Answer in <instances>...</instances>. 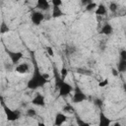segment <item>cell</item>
<instances>
[{"mask_svg":"<svg viewBox=\"0 0 126 126\" xmlns=\"http://www.w3.org/2000/svg\"><path fill=\"white\" fill-rule=\"evenodd\" d=\"M49 80V75L48 74H43L39 71L38 66L36 63H34V68L32 71V75L31 79L27 83V87L30 90H36L39 88H42Z\"/></svg>","mask_w":126,"mask_h":126,"instance_id":"1","label":"cell"},{"mask_svg":"<svg viewBox=\"0 0 126 126\" xmlns=\"http://www.w3.org/2000/svg\"><path fill=\"white\" fill-rule=\"evenodd\" d=\"M55 79H56V87L58 89V93H59L60 96H62V97L68 96L74 91L73 87L69 83H67L64 79H62L59 75H57L56 73H55Z\"/></svg>","mask_w":126,"mask_h":126,"instance_id":"2","label":"cell"},{"mask_svg":"<svg viewBox=\"0 0 126 126\" xmlns=\"http://www.w3.org/2000/svg\"><path fill=\"white\" fill-rule=\"evenodd\" d=\"M2 106H3V109H4V112H5V115H6V118L8 121H16L20 118L21 116V113L19 110H13L11 109L9 106H7L4 102H2Z\"/></svg>","mask_w":126,"mask_h":126,"instance_id":"3","label":"cell"},{"mask_svg":"<svg viewBox=\"0 0 126 126\" xmlns=\"http://www.w3.org/2000/svg\"><path fill=\"white\" fill-rule=\"evenodd\" d=\"M72 99H73V102L80 103V102H83L84 100L87 99V95L79 87H76L74 89V94H73Z\"/></svg>","mask_w":126,"mask_h":126,"instance_id":"4","label":"cell"},{"mask_svg":"<svg viewBox=\"0 0 126 126\" xmlns=\"http://www.w3.org/2000/svg\"><path fill=\"white\" fill-rule=\"evenodd\" d=\"M44 20V15L41 11H33L31 14V21L33 25L38 26L40 25Z\"/></svg>","mask_w":126,"mask_h":126,"instance_id":"5","label":"cell"},{"mask_svg":"<svg viewBox=\"0 0 126 126\" xmlns=\"http://www.w3.org/2000/svg\"><path fill=\"white\" fill-rule=\"evenodd\" d=\"M7 54L10 58V60L12 61L13 64H17L22 58H23V52L21 51H11V50H7Z\"/></svg>","mask_w":126,"mask_h":126,"instance_id":"6","label":"cell"},{"mask_svg":"<svg viewBox=\"0 0 126 126\" xmlns=\"http://www.w3.org/2000/svg\"><path fill=\"white\" fill-rule=\"evenodd\" d=\"M32 104L35 106H44L45 105V98L44 95L41 94H36L33 98L32 99Z\"/></svg>","mask_w":126,"mask_h":126,"instance_id":"7","label":"cell"},{"mask_svg":"<svg viewBox=\"0 0 126 126\" xmlns=\"http://www.w3.org/2000/svg\"><path fill=\"white\" fill-rule=\"evenodd\" d=\"M67 121V116L63 112H57L54 118V126H61Z\"/></svg>","mask_w":126,"mask_h":126,"instance_id":"8","label":"cell"},{"mask_svg":"<svg viewBox=\"0 0 126 126\" xmlns=\"http://www.w3.org/2000/svg\"><path fill=\"white\" fill-rule=\"evenodd\" d=\"M111 124V119L105 115L102 111L99 112L98 115V126H110Z\"/></svg>","mask_w":126,"mask_h":126,"instance_id":"9","label":"cell"},{"mask_svg":"<svg viewBox=\"0 0 126 126\" xmlns=\"http://www.w3.org/2000/svg\"><path fill=\"white\" fill-rule=\"evenodd\" d=\"M16 72L17 73H19V74H27V73H29L30 72V70H31V67H30V65L28 64V63H20V64H18L17 66H16Z\"/></svg>","mask_w":126,"mask_h":126,"instance_id":"10","label":"cell"},{"mask_svg":"<svg viewBox=\"0 0 126 126\" xmlns=\"http://www.w3.org/2000/svg\"><path fill=\"white\" fill-rule=\"evenodd\" d=\"M36 8L38 11H46L50 8V3L46 0H38L36 2Z\"/></svg>","mask_w":126,"mask_h":126,"instance_id":"11","label":"cell"},{"mask_svg":"<svg viewBox=\"0 0 126 126\" xmlns=\"http://www.w3.org/2000/svg\"><path fill=\"white\" fill-rule=\"evenodd\" d=\"M113 32V27L109 23H105L100 29V33L104 35H110Z\"/></svg>","mask_w":126,"mask_h":126,"instance_id":"12","label":"cell"},{"mask_svg":"<svg viewBox=\"0 0 126 126\" xmlns=\"http://www.w3.org/2000/svg\"><path fill=\"white\" fill-rule=\"evenodd\" d=\"M106 13H107V9L102 3L98 4L96 9H95V11H94V14L97 15V16H104Z\"/></svg>","mask_w":126,"mask_h":126,"instance_id":"13","label":"cell"},{"mask_svg":"<svg viewBox=\"0 0 126 126\" xmlns=\"http://www.w3.org/2000/svg\"><path fill=\"white\" fill-rule=\"evenodd\" d=\"M116 69H117L118 73H124V72H126V61L119 59V61L117 63Z\"/></svg>","mask_w":126,"mask_h":126,"instance_id":"14","label":"cell"},{"mask_svg":"<svg viewBox=\"0 0 126 126\" xmlns=\"http://www.w3.org/2000/svg\"><path fill=\"white\" fill-rule=\"evenodd\" d=\"M63 15H64V13L60 7H52V17L53 18H59Z\"/></svg>","mask_w":126,"mask_h":126,"instance_id":"15","label":"cell"},{"mask_svg":"<svg viewBox=\"0 0 126 126\" xmlns=\"http://www.w3.org/2000/svg\"><path fill=\"white\" fill-rule=\"evenodd\" d=\"M77 126H91V124L89 123V122H87V121H85V120H83L81 117H77Z\"/></svg>","mask_w":126,"mask_h":126,"instance_id":"16","label":"cell"},{"mask_svg":"<svg viewBox=\"0 0 126 126\" xmlns=\"http://www.w3.org/2000/svg\"><path fill=\"white\" fill-rule=\"evenodd\" d=\"M96 7H97L96 3H94V2H90V3L86 6V10H87V11H93V10L95 11Z\"/></svg>","mask_w":126,"mask_h":126,"instance_id":"17","label":"cell"},{"mask_svg":"<svg viewBox=\"0 0 126 126\" xmlns=\"http://www.w3.org/2000/svg\"><path fill=\"white\" fill-rule=\"evenodd\" d=\"M10 31V29H9V27L5 24V23H2L1 24V26H0V32L3 34V33H6V32H8Z\"/></svg>","mask_w":126,"mask_h":126,"instance_id":"18","label":"cell"},{"mask_svg":"<svg viewBox=\"0 0 126 126\" xmlns=\"http://www.w3.org/2000/svg\"><path fill=\"white\" fill-rule=\"evenodd\" d=\"M117 9H118V6H117V4L116 3H114V2H111L110 4H109V10L111 11V12H116L117 11Z\"/></svg>","mask_w":126,"mask_h":126,"instance_id":"19","label":"cell"},{"mask_svg":"<svg viewBox=\"0 0 126 126\" xmlns=\"http://www.w3.org/2000/svg\"><path fill=\"white\" fill-rule=\"evenodd\" d=\"M27 115L30 116V117H34L36 115V112H35V110L33 108H30V109L27 110Z\"/></svg>","mask_w":126,"mask_h":126,"instance_id":"20","label":"cell"},{"mask_svg":"<svg viewBox=\"0 0 126 126\" xmlns=\"http://www.w3.org/2000/svg\"><path fill=\"white\" fill-rule=\"evenodd\" d=\"M119 59L126 61V49H121L119 52Z\"/></svg>","mask_w":126,"mask_h":126,"instance_id":"21","label":"cell"},{"mask_svg":"<svg viewBox=\"0 0 126 126\" xmlns=\"http://www.w3.org/2000/svg\"><path fill=\"white\" fill-rule=\"evenodd\" d=\"M67 74H68L67 69L63 67V68L61 69V72H60V77H61L62 79H65V78H66V76H67Z\"/></svg>","mask_w":126,"mask_h":126,"instance_id":"22","label":"cell"},{"mask_svg":"<svg viewBox=\"0 0 126 126\" xmlns=\"http://www.w3.org/2000/svg\"><path fill=\"white\" fill-rule=\"evenodd\" d=\"M51 4L53 5V7H60L62 5V1H59V0H53L51 2Z\"/></svg>","mask_w":126,"mask_h":126,"instance_id":"23","label":"cell"},{"mask_svg":"<svg viewBox=\"0 0 126 126\" xmlns=\"http://www.w3.org/2000/svg\"><path fill=\"white\" fill-rule=\"evenodd\" d=\"M46 51H47V53H48L49 56H53L54 55V52H53V50H52V48L50 46H47L46 47Z\"/></svg>","mask_w":126,"mask_h":126,"instance_id":"24","label":"cell"},{"mask_svg":"<svg viewBox=\"0 0 126 126\" xmlns=\"http://www.w3.org/2000/svg\"><path fill=\"white\" fill-rule=\"evenodd\" d=\"M107 84H108V81H107V79H105L103 82H100L98 84V86L99 87H105V86H107Z\"/></svg>","mask_w":126,"mask_h":126,"instance_id":"25","label":"cell"},{"mask_svg":"<svg viewBox=\"0 0 126 126\" xmlns=\"http://www.w3.org/2000/svg\"><path fill=\"white\" fill-rule=\"evenodd\" d=\"M112 74L114 75V76H117L118 75V71H117V69H112Z\"/></svg>","mask_w":126,"mask_h":126,"instance_id":"26","label":"cell"},{"mask_svg":"<svg viewBox=\"0 0 126 126\" xmlns=\"http://www.w3.org/2000/svg\"><path fill=\"white\" fill-rule=\"evenodd\" d=\"M37 126H45V124L43 122H38L37 123Z\"/></svg>","mask_w":126,"mask_h":126,"instance_id":"27","label":"cell"},{"mask_svg":"<svg viewBox=\"0 0 126 126\" xmlns=\"http://www.w3.org/2000/svg\"><path fill=\"white\" fill-rule=\"evenodd\" d=\"M113 126H123V125H121V124H120V123H119V122H115V123H114V125H113Z\"/></svg>","mask_w":126,"mask_h":126,"instance_id":"28","label":"cell"},{"mask_svg":"<svg viewBox=\"0 0 126 126\" xmlns=\"http://www.w3.org/2000/svg\"><path fill=\"white\" fill-rule=\"evenodd\" d=\"M123 89H124V92H125V94H126V84L123 85Z\"/></svg>","mask_w":126,"mask_h":126,"instance_id":"29","label":"cell"},{"mask_svg":"<svg viewBox=\"0 0 126 126\" xmlns=\"http://www.w3.org/2000/svg\"><path fill=\"white\" fill-rule=\"evenodd\" d=\"M69 126H75V125H73V124H70V125H69Z\"/></svg>","mask_w":126,"mask_h":126,"instance_id":"30","label":"cell"},{"mask_svg":"<svg viewBox=\"0 0 126 126\" xmlns=\"http://www.w3.org/2000/svg\"><path fill=\"white\" fill-rule=\"evenodd\" d=\"M125 38H126V32H125Z\"/></svg>","mask_w":126,"mask_h":126,"instance_id":"31","label":"cell"}]
</instances>
